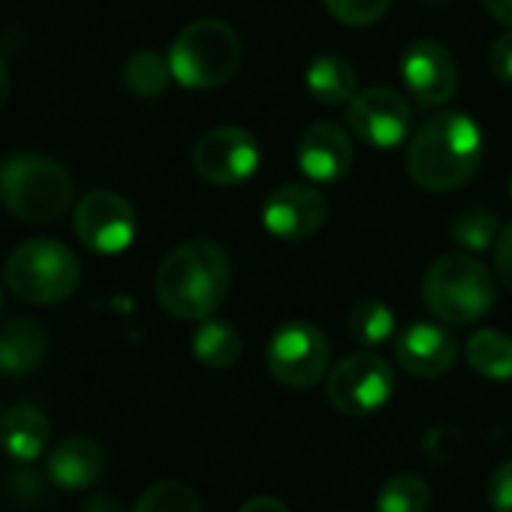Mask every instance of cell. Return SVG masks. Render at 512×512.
Listing matches in <instances>:
<instances>
[{"label":"cell","instance_id":"obj_1","mask_svg":"<svg viewBox=\"0 0 512 512\" xmlns=\"http://www.w3.org/2000/svg\"><path fill=\"white\" fill-rule=\"evenodd\" d=\"M232 266L211 238H190L172 247L154 278L157 302L178 320H208L229 296Z\"/></svg>","mask_w":512,"mask_h":512},{"label":"cell","instance_id":"obj_2","mask_svg":"<svg viewBox=\"0 0 512 512\" xmlns=\"http://www.w3.org/2000/svg\"><path fill=\"white\" fill-rule=\"evenodd\" d=\"M485 136L464 112H443L428 118L407 142V172L431 193L464 187L482 166Z\"/></svg>","mask_w":512,"mask_h":512},{"label":"cell","instance_id":"obj_3","mask_svg":"<svg viewBox=\"0 0 512 512\" xmlns=\"http://www.w3.org/2000/svg\"><path fill=\"white\" fill-rule=\"evenodd\" d=\"M497 299L494 275L473 253H446L422 278V302L446 326L479 323Z\"/></svg>","mask_w":512,"mask_h":512},{"label":"cell","instance_id":"obj_4","mask_svg":"<svg viewBox=\"0 0 512 512\" xmlns=\"http://www.w3.org/2000/svg\"><path fill=\"white\" fill-rule=\"evenodd\" d=\"M76 196L70 172L43 154H13L0 163V199L25 223L61 220Z\"/></svg>","mask_w":512,"mask_h":512},{"label":"cell","instance_id":"obj_5","mask_svg":"<svg viewBox=\"0 0 512 512\" xmlns=\"http://www.w3.org/2000/svg\"><path fill=\"white\" fill-rule=\"evenodd\" d=\"M241 55L244 49L235 28L220 19H199L181 28L166 58L175 82L193 91H211L238 73Z\"/></svg>","mask_w":512,"mask_h":512},{"label":"cell","instance_id":"obj_6","mask_svg":"<svg viewBox=\"0 0 512 512\" xmlns=\"http://www.w3.org/2000/svg\"><path fill=\"white\" fill-rule=\"evenodd\" d=\"M82 266L76 253L52 238H31L19 244L4 266V284L16 299L31 305H58L76 293Z\"/></svg>","mask_w":512,"mask_h":512},{"label":"cell","instance_id":"obj_7","mask_svg":"<svg viewBox=\"0 0 512 512\" xmlns=\"http://www.w3.org/2000/svg\"><path fill=\"white\" fill-rule=\"evenodd\" d=\"M329 341L323 329L308 320H287L281 323L269 344H266V365L269 374L287 389H311L329 371Z\"/></svg>","mask_w":512,"mask_h":512},{"label":"cell","instance_id":"obj_8","mask_svg":"<svg viewBox=\"0 0 512 512\" xmlns=\"http://www.w3.org/2000/svg\"><path fill=\"white\" fill-rule=\"evenodd\" d=\"M392 392H395V371L383 356L371 350L341 359L326 377L329 404L353 419L383 410Z\"/></svg>","mask_w":512,"mask_h":512},{"label":"cell","instance_id":"obj_9","mask_svg":"<svg viewBox=\"0 0 512 512\" xmlns=\"http://www.w3.org/2000/svg\"><path fill=\"white\" fill-rule=\"evenodd\" d=\"M347 124L353 136L374 151H392L407 142L413 127V106L395 88H365L347 103Z\"/></svg>","mask_w":512,"mask_h":512},{"label":"cell","instance_id":"obj_10","mask_svg":"<svg viewBox=\"0 0 512 512\" xmlns=\"http://www.w3.org/2000/svg\"><path fill=\"white\" fill-rule=\"evenodd\" d=\"M190 160L196 175L205 178L208 184L235 187L253 178V172L260 169V145H256V139L244 127L223 124V127H211L196 139Z\"/></svg>","mask_w":512,"mask_h":512},{"label":"cell","instance_id":"obj_11","mask_svg":"<svg viewBox=\"0 0 512 512\" xmlns=\"http://www.w3.org/2000/svg\"><path fill=\"white\" fill-rule=\"evenodd\" d=\"M76 235L94 253H124L136 238V211L121 193L94 190L76 205Z\"/></svg>","mask_w":512,"mask_h":512},{"label":"cell","instance_id":"obj_12","mask_svg":"<svg viewBox=\"0 0 512 512\" xmlns=\"http://www.w3.org/2000/svg\"><path fill=\"white\" fill-rule=\"evenodd\" d=\"M401 82L419 106H443L458 91V64L434 40H416L401 55Z\"/></svg>","mask_w":512,"mask_h":512},{"label":"cell","instance_id":"obj_13","mask_svg":"<svg viewBox=\"0 0 512 512\" xmlns=\"http://www.w3.org/2000/svg\"><path fill=\"white\" fill-rule=\"evenodd\" d=\"M329 220V202L311 184H281L263 202V226L278 241H305Z\"/></svg>","mask_w":512,"mask_h":512},{"label":"cell","instance_id":"obj_14","mask_svg":"<svg viewBox=\"0 0 512 512\" xmlns=\"http://www.w3.org/2000/svg\"><path fill=\"white\" fill-rule=\"evenodd\" d=\"M296 166L314 184H335L353 166V142L335 121L311 124L296 145Z\"/></svg>","mask_w":512,"mask_h":512},{"label":"cell","instance_id":"obj_15","mask_svg":"<svg viewBox=\"0 0 512 512\" xmlns=\"http://www.w3.org/2000/svg\"><path fill=\"white\" fill-rule=\"evenodd\" d=\"M395 359L407 374L419 380H434V377H443L455 365L458 344L452 332L437 323H413L398 335Z\"/></svg>","mask_w":512,"mask_h":512},{"label":"cell","instance_id":"obj_16","mask_svg":"<svg viewBox=\"0 0 512 512\" xmlns=\"http://www.w3.org/2000/svg\"><path fill=\"white\" fill-rule=\"evenodd\" d=\"M106 470V452L91 437H67L49 452L46 473L55 485L67 491H82L100 482Z\"/></svg>","mask_w":512,"mask_h":512},{"label":"cell","instance_id":"obj_17","mask_svg":"<svg viewBox=\"0 0 512 512\" xmlns=\"http://www.w3.org/2000/svg\"><path fill=\"white\" fill-rule=\"evenodd\" d=\"M49 335L46 326L31 317H16L0 326V374L25 377L46 359Z\"/></svg>","mask_w":512,"mask_h":512},{"label":"cell","instance_id":"obj_18","mask_svg":"<svg viewBox=\"0 0 512 512\" xmlns=\"http://www.w3.org/2000/svg\"><path fill=\"white\" fill-rule=\"evenodd\" d=\"M49 434V416L34 404H16L0 416V449L13 461H37L49 446Z\"/></svg>","mask_w":512,"mask_h":512},{"label":"cell","instance_id":"obj_19","mask_svg":"<svg viewBox=\"0 0 512 512\" xmlns=\"http://www.w3.org/2000/svg\"><path fill=\"white\" fill-rule=\"evenodd\" d=\"M305 85H308V94L317 103H323V106H347L359 91V76H356V67L344 55L326 52V55H317L308 64Z\"/></svg>","mask_w":512,"mask_h":512},{"label":"cell","instance_id":"obj_20","mask_svg":"<svg viewBox=\"0 0 512 512\" xmlns=\"http://www.w3.org/2000/svg\"><path fill=\"white\" fill-rule=\"evenodd\" d=\"M190 350L205 368L223 371V368H232L241 359L244 341H241V335H238V329L232 323L208 317V320H199V329L193 332Z\"/></svg>","mask_w":512,"mask_h":512},{"label":"cell","instance_id":"obj_21","mask_svg":"<svg viewBox=\"0 0 512 512\" xmlns=\"http://www.w3.org/2000/svg\"><path fill=\"white\" fill-rule=\"evenodd\" d=\"M467 365L485 380H512V338L497 329H482L470 335L464 347Z\"/></svg>","mask_w":512,"mask_h":512},{"label":"cell","instance_id":"obj_22","mask_svg":"<svg viewBox=\"0 0 512 512\" xmlns=\"http://www.w3.org/2000/svg\"><path fill=\"white\" fill-rule=\"evenodd\" d=\"M350 335L365 350L383 347L395 335V311L383 299H362L350 311Z\"/></svg>","mask_w":512,"mask_h":512},{"label":"cell","instance_id":"obj_23","mask_svg":"<svg viewBox=\"0 0 512 512\" xmlns=\"http://www.w3.org/2000/svg\"><path fill=\"white\" fill-rule=\"evenodd\" d=\"M169 79H172L169 58L157 55L154 49H139L124 64V85L136 97H148V100L160 97L166 91Z\"/></svg>","mask_w":512,"mask_h":512},{"label":"cell","instance_id":"obj_24","mask_svg":"<svg viewBox=\"0 0 512 512\" xmlns=\"http://www.w3.org/2000/svg\"><path fill=\"white\" fill-rule=\"evenodd\" d=\"M431 488L422 476L398 473L383 482L377 494V512H428Z\"/></svg>","mask_w":512,"mask_h":512},{"label":"cell","instance_id":"obj_25","mask_svg":"<svg viewBox=\"0 0 512 512\" xmlns=\"http://www.w3.org/2000/svg\"><path fill=\"white\" fill-rule=\"evenodd\" d=\"M497 235H500V223H497V214L488 208H467L452 220V238L467 253L494 250Z\"/></svg>","mask_w":512,"mask_h":512},{"label":"cell","instance_id":"obj_26","mask_svg":"<svg viewBox=\"0 0 512 512\" xmlns=\"http://www.w3.org/2000/svg\"><path fill=\"white\" fill-rule=\"evenodd\" d=\"M133 512H202V506L190 485L178 479H163L142 491Z\"/></svg>","mask_w":512,"mask_h":512},{"label":"cell","instance_id":"obj_27","mask_svg":"<svg viewBox=\"0 0 512 512\" xmlns=\"http://www.w3.org/2000/svg\"><path fill=\"white\" fill-rule=\"evenodd\" d=\"M323 7L347 28H371L386 16L389 0H323Z\"/></svg>","mask_w":512,"mask_h":512},{"label":"cell","instance_id":"obj_28","mask_svg":"<svg viewBox=\"0 0 512 512\" xmlns=\"http://www.w3.org/2000/svg\"><path fill=\"white\" fill-rule=\"evenodd\" d=\"M485 491L494 512H512V461H503L491 470Z\"/></svg>","mask_w":512,"mask_h":512},{"label":"cell","instance_id":"obj_29","mask_svg":"<svg viewBox=\"0 0 512 512\" xmlns=\"http://www.w3.org/2000/svg\"><path fill=\"white\" fill-rule=\"evenodd\" d=\"M488 70L500 85H512V28H506L494 40V46L488 52Z\"/></svg>","mask_w":512,"mask_h":512},{"label":"cell","instance_id":"obj_30","mask_svg":"<svg viewBox=\"0 0 512 512\" xmlns=\"http://www.w3.org/2000/svg\"><path fill=\"white\" fill-rule=\"evenodd\" d=\"M494 275L497 281L512 290V223L500 229L497 244H494Z\"/></svg>","mask_w":512,"mask_h":512},{"label":"cell","instance_id":"obj_31","mask_svg":"<svg viewBox=\"0 0 512 512\" xmlns=\"http://www.w3.org/2000/svg\"><path fill=\"white\" fill-rule=\"evenodd\" d=\"M238 512H290V509H287V503H281L278 497L256 494V497H250L247 503H241Z\"/></svg>","mask_w":512,"mask_h":512},{"label":"cell","instance_id":"obj_32","mask_svg":"<svg viewBox=\"0 0 512 512\" xmlns=\"http://www.w3.org/2000/svg\"><path fill=\"white\" fill-rule=\"evenodd\" d=\"M485 13L500 22L503 28H512V0H482Z\"/></svg>","mask_w":512,"mask_h":512},{"label":"cell","instance_id":"obj_33","mask_svg":"<svg viewBox=\"0 0 512 512\" xmlns=\"http://www.w3.org/2000/svg\"><path fill=\"white\" fill-rule=\"evenodd\" d=\"M10 88H13V82H10V70H7V64L0 61V109H4V103L10 100Z\"/></svg>","mask_w":512,"mask_h":512},{"label":"cell","instance_id":"obj_34","mask_svg":"<svg viewBox=\"0 0 512 512\" xmlns=\"http://www.w3.org/2000/svg\"><path fill=\"white\" fill-rule=\"evenodd\" d=\"M428 4H449V0H428Z\"/></svg>","mask_w":512,"mask_h":512},{"label":"cell","instance_id":"obj_35","mask_svg":"<svg viewBox=\"0 0 512 512\" xmlns=\"http://www.w3.org/2000/svg\"><path fill=\"white\" fill-rule=\"evenodd\" d=\"M509 196H512V175H509Z\"/></svg>","mask_w":512,"mask_h":512},{"label":"cell","instance_id":"obj_36","mask_svg":"<svg viewBox=\"0 0 512 512\" xmlns=\"http://www.w3.org/2000/svg\"><path fill=\"white\" fill-rule=\"evenodd\" d=\"M0 308H4V296H0Z\"/></svg>","mask_w":512,"mask_h":512}]
</instances>
